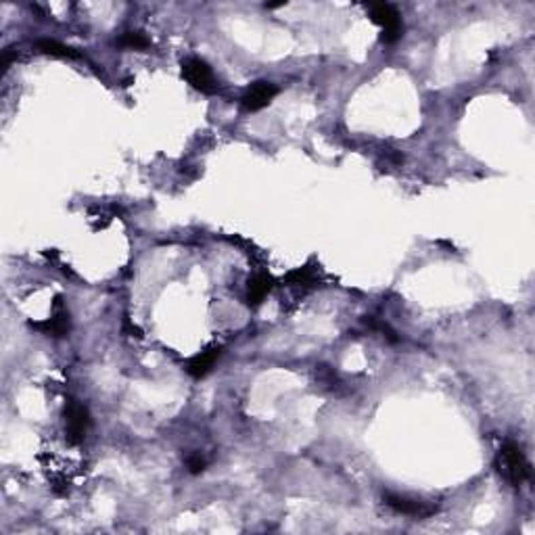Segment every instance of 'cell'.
Returning a JSON list of instances; mask_svg holds the SVG:
<instances>
[{
  "label": "cell",
  "mask_w": 535,
  "mask_h": 535,
  "mask_svg": "<svg viewBox=\"0 0 535 535\" xmlns=\"http://www.w3.org/2000/svg\"><path fill=\"white\" fill-rule=\"evenodd\" d=\"M495 464H497L500 475H502L508 483H512L514 488H519L521 483H525V481L529 479V473H531L529 462H527L523 449L517 446V444H506V446H502L500 454H497Z\"/></svg>",
  "instance_id": "cell-1"
},
{
  "label": "cell",
  "mask_w": 535,
  "mask_h": 535,
  "mask_svg": "<svg viewBox=\"0 0 535 535\" xmlns=\"http://www.w3.org/2000/svg\"><path fill=\"white\" fill-rule=\"evenodd\" d=\"M182 76L186 78V82L195 90L203 92V94H214L218 92V80L212 71V67L203 61V59H186L182 63Z\"/></svg>",
  "instance_id": "cell-2"
},
{
  "label": "cell",
  "mask_w": 535,
  "mask_h": 535,
  "mask_svg": "<svg viewBox=\"0 0 535 535\" xmlns=\"http://www.w3.org/2000/svg\"><path fill=\"white\" fill-rule=\"evenodd\" d=\"M370 19L381 25L383 34H381V40L385 45H393L401 38V32H403V25H401L400 13L391 6V4H372L370 6Z\"/></svg>",
  "instance_id": "cell-3"
},
{
  "label": "cell",
  "mask_w": 535,
  "mask_h": 535,
  "mask_svg": "<svg viewBox=\"0 0 535 535\" xmlns=\"http://www.w3.org/2000/svg\"><path fill=\"white\" fill-rule=\"evenodd\" d=\"M90 427V414L86 405L78 403L76 400L67 401L65 405V437L71 446H78L84 442Z\"/></svg>",
  "instance_id": "cell-4"
},
{
  "label": "cell",
  "mask_w": 535,
  "mask_h": 535,
  "mask_svg": "<svg viewBox=\"0 0 535 535\" xmlns=\"http://www.w3.org/2000/svg\"><path fill=\"white\" fill-rule=\"evenodd\" d=\"M383 500L391 510L405 514V517H414V519H427V517L437 512L435 504H429V502H422V500H416V497H408V495H400V493H391V491H387L383 495Z\"/></svg>",
  "instance_id": "cell-5"
},
{
  "label": "cell",
  "mask_w": 535,
  "mask_h": 535,
  "mask_svg": "<svg viewBox=\"0 0 535 535\" xmlns=\"http://www.w3.org/2000/svg\"><path fill=\"white\" fill-rule=\"evenodd\" d=\"M278 88L270 82H253L247 92L243 94L241 98V105L247 109V111H260L264 109L266 105H270V100L276 96Z\"/></svg>",
  "instance_id": "cell-6"
},
{
  "label": "cell",
  "mask_w": 535,
  "mask_h": 535,
  "mask_svg": "<svg viewBox=\"0 0 535 535\" xmlns=\"http://www.w3.org/2000/svg\"><path fill=\"white\" fill-rule=\"evenodd\" d=\"M218 357H220V350H207V352H201L199 356H195L188 359V364H186V372H188L192 379H201V376H205V374L214 368V364L218 362Z\"/></svg>",
  "instance_id": "cell-7"
},
{
  "label": "cell",
  "mask_w": 535,
  "mask_h": 535,
  "mask_svg": "<svg viewBox=\"0 0 535 535\" xmlns=\"http://www.w3.org/2000/svg\"><path fill=\"white\" fill-rule=\"evenodd\" d=\"M272 276L268 274H255L251 280H249V287H247V304L249 306H260L264 301L268 293L272 291Z\"/></svg>",
  "instance_id": "cell-8"
},
{
  "label": "cell",
  "mask_w": 535,
  "mask_h": 535,
  "mask_svg": "<svg viewBox=\"0 0 535 535\" xmlns=\"http://www.w3.org/2000/svg\"><path fill=\"white\" fill-rule=\"evenodd\" d=\"M32 326L42 330L48 337H65L69 333V313L57 312L52 318H48L45 322H34Z\"/></svg>",
  "instance_id": "cell-9"
},
{
  "label": "cell",
  "mask_w": 535,
  "mask_h": 535,
  "mask_svg": "<svg viewBox=\"0 0 535 535\" xmlns=\"http://www.w3.org/2000/svg\"><path fill=\"white\" fill-rule=\"evenodd\" d=\"M36 48L45 54H50V57H61V59H82V52L74 46H65L57 40H50V38H45V40H38Z\"/></svg>",
  "instance_id": "cell-10"
},
{
  "label": "cell",
  "mask_w": 535,
  "mask_h": 535,
  "mask_svg": "<svg viewBox=\"0 0 535 535\" xmlns=\"http://www.w3.org/2000/svg\"><path fill=\"white\" fill-rule=\"evenodd\" d=\"M117 45L124 48H134V50H144L151 46V40L142 32H126L117 38Z\"/></svg>",
  "instance_id": "cell-11"
},
{
  "label": "cell",
  "mask_w": 535,
  "mask_h": 535,
  "mask_svg": "<svg viewBox=\"0 0 535 535\" xmlns=\"http://www.w3.org/2000/svg\"><path fill=\"white\" fill-rule=\"evenodd\" d=\"M316 276H313L312 268H297L293 270L289 276H287V282L293 284V287H308V284H313Z\"/></svg>",
  "instance_id": "cell-12"
},
{
  "label": "cell",
  "mask_w": 535,
  "mask_h": 535,
  "mask_svg": "<svg viewBox=\"0 0 535 535\" xmlns=\"http://www.w3.org/2000/svg\"><path fill=\"white\" fill-rule=\"evenodd\" d=\"M366 324H368L372 330H379V333H381V335H383L389 343H398V341H400L398 333H396V330H393L387 322H381V320H376V318L368 316V318H366Z\"/></svg>",
  "instance_id": "cell-13"
},
{
  "label": "cell",
  "mask_w": 535,
  "mask_h": 535,
  "mask_svg": "<svg viewBox=\"0 0 535 535\" xmlns=\"http://www.w3.org/2000/svg\"><path fill=\"white\" fill-rule=\"evenodd\" d=\"M186 466H188V471H190L192 475H199V473H203V471L207 468V460L201 458L199 454H192V456H188Z\"/></svg>",
  "instance_id": "cell-14"
}]
</instances>
